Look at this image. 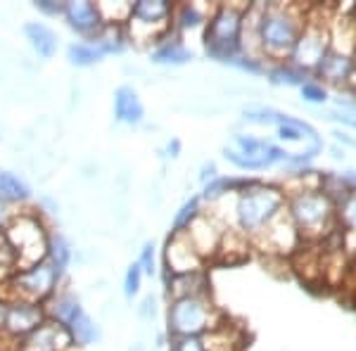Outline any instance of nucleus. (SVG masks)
Segmentation results:
<instances>
[{"instance_id": "nucleus-1", "label": "nucleus", "mask_w": 356, "mask_h": 351, "mask_svg": "<svg viewBox=\"0 0 356 351\" xmlns=\"http://www.w3.org/2000/svg\"><path fill=\"white\" fill-rule=\"evenodd\" d=\"M307 13L309 10L295 3H259L257 41L259 53L268 65L290 60L307 24Z\"/></svg>"}, {"instance_id": "nucleus-2", "label": "nucleus", "mask_w": 356, "mask_h": 351, "mask_svg": "<svg viewBox=\"0 0 356 351\" xmlns=\"http://www.w3.org/2000/svg\"><path fill=\"white\" fill-rule=\"evenodd\" d=\"M233 221L228 228H235L247 240H254L285 211V193L280 186L257 181L243 193L233 195Z\"/></svg>"}, {"instance_id": "nucleus-3", "label": "nucleus", "mask_w": 356, "mask_h": 351, "mask_svg": "<svg viewBox=\"0 0 356 351\" xmlns=\"http://www.w3.org/2000/svg\"><path fill=\"white\" fill-rule=\"evenodd\" d=\"M285 211L302 243H321L337 233L335 204L318 188L285 193Z\"/></svg>"}, {"instance_id": "nucleus-4", "label": "nucleus", "mask_w": 356, "mask_h": 351, "mask_svg": "<svg viewBox=\"0 0 356 351\" xmlns=\"http://www.w3.org/2000/svg\"><path fill=\"white\" fill-rule=\"evenodd\" d=\"M250 3H216L202 33L204 55L221 65H231L243 55V26Z\"/></svg>"}, {"instance_id": "nucleus-5", "label": "nucleus", "mask_w": 356, "mask_h": 351, "mask_svg": "<svg viewBox=\"0 0 356 351\" xmlns=\"http://www.w3.org/2000/svg\"><path fill=\"white\" fill-rule=\"evenodd\" d=\"M50 226L45 223V216L41 211L33 209H17L13 221L5 228V240L15 250L19 268L33 266V263L43 261L48 254V243H50Z\"/></svg>"}, {"instance_id": "nucleus-6", "label": "nucleus", "mask_w": 356, "mask_h": 351, "mask_svg": "<svg viewBox=\"0 0 356 351\" xmlns=\"http://www.w3.org/2000/svg\"><path fill=\"white\" fill-rule=\"evenodd\" d=\"M223 325V313L209 297L169 299L166 307V332L169 337L207 335Z\"/></svg>"}, {"instance_id": "nucleus-7", "label": "nucleus", "mask_w": 356, "mask_h": 351, "mask_svg": "<svg viewBox=\"0 0 356 351\" xmlns=\"http://www.w3.org/2000/svg\"><path fill=\"white\" fill-rule=\"evenodd\" d=\"M171 0H136L131 3L129 22L124 24L126 41L136 45H154L171 33Z\"/></svg>"}, {"instance_id": "nucleus-8", "label": "nucleus", "mask_w": 356, "mask_h": 351, "mask_svg": "<svg viewBox=\"0 0 356 351\" xmlns=\"http://www.w3.org/2000/svg\"><path fill=\"white\" fill-rule=\"evenodd\" d=\"M288 157V149L252 133H235L231 147H223V159L240 171H266L278 164H285Z\"/></svg>"}, {"instance_id": "nucleus-9", "label": "nucleus", "mask_w": 356, "mask_h": 351, "mask_svg": "<svg viewBox=\"0 0 356 351\" xmlns=\"http://www.w3.org/2000/svg\"><path fill=\"white\" fill-rule=\"evenodd\" d=\"M62 275L57 273L50 261H38L33 266L17 268L15 275L8 280V290L5 297L8 299H24V302L33 304H48L57 292H60Z\"/></svg>"}, {"instance_id": "nucleus-10", "label": "nucleus", "mask_w": 356, "mask_h": 351, "mask_svg": "<svg viewBox=\"0 0 356 351\" xmlns=\"http://www.w3.org/2000/svg\"><path fill=\"white\" fill-rule=\"evenodd\" d=\"M330 50V17H318L316 10L307 13V24L290 55V62L304 74H314L323 55Z\"/></svg>"}, {"instance_id": "nucleus-11", "label": "nucleus", "mask_w": 356, "mask_h": 351, "mask_svg": "<svg viewBox=\"0 0 356 351\" xmlns=\"http://www.w3.org/2000/svg\"><path fill=\"white\" fill-rule=\"evenodd\" d=\"M223 230H226V223L221 218H216L211 211H202V214L195 218L193 226L186 230V235L191 240V245L197 250V254L209 263L211 259L219 256Z\"/></svg>"}, {"instance_id": "nucleus-12", "label": "nucleus", "mask_w": 356, "mask_h": 351, "mask_svg": "<svg viewBox=\"0 0 356 351\" xmlns=\"http://www.w3.org/2000/svg\"><path fill=\"white\" fill-rule=\"evenodd\" d=\"M62 19L81 41H95L102 28H105L93 0H65Z\"/></svg>"}, {"instance_id": "nucleus-13", "label": "nucleus", "mask_w": 356, "mask_h": 351, "mask_svg": "<svg viewBox=\"0 0 356 351\" xmlns=\"http://www.w3.org/2000/svg\"><path fill=\"white\" fill-rule=\"evenodd\" d=\"M48 320L45 304L24 302V299H10L8 323H5V335H10L15 342H22L24 337L31 335L38 325Z\"/></svg>"}, {"instance_id": "nucleus-14", "label": "nucleus", "mask_w": 356, "mask_h": 351, "mask_svg": "<svg viewBox=\"0 0 356 351\" xmlns=\"http://www.w3.org/2000/svg\"><path fill=\"white\" fill-rule=\"evenodd\" d=\"M174 275L193 273V270L207 268V261L197 254V250L191 245L186 233H171L164 245V266Z\"/></svg>"}, {"instance_id": "nucleus-15", "label": "nucleus", "mask_w": 356, "mask_h": 351, "mask_svg": "<svg viewBox=\"0 0 356 351\" xmlns=\"http://www.w3.org/2000/svg\"><path fill=\"white\" fill-rule=\"evenodd\" d=\"M261 252H268V254H290L297 247L302 245L300 235H297L295 226H292L288 211H283L275 221L268 226L259 238L252 240Z\"/></svg>"}, {"instance_id": "nucleus-16", "label": "nucleus", "mask_w": 356, "mask_h": 351, "mask_svg": "<svg viewBox=\"0 0 356 351\" xmlns=\"http://www.w3.org/2000/svg\"><path fill=\"white\" fill-rule=\"evenodd\" d=\"M356 72V62L354 55L340 53V50H328L323 55V60L318 62V67L314 69L312 76H316V81H321L323 85H335V88H349L352 85Z\"/></svg>"}, {"instance_id": "nucleus-17", "label": "nucleus", "mask_w": 356, "mask_h": 351, "mask_svg": "<svg viewBox=\"0 0 356 351\" xmlns=\"http://www.w3.org/2000/svg\"><path fill=\"white\" fill-rule=\"evenodd\" d=\"M162 283L169 299H186V297H209L211 283H209V270H193V273H178L174 275L171 270L162 268Z\"/></svg>"}, {"instance_id": "nucleus-18", "label": "nucleus", "mask_w": 356, "mask_h": 351, "mask_svg": "<svg viewBox=\"0 0 356 351\" xmlns=\"http://www.w3.org/2000/svg\"><path fill=\"white\" fill-rule=\"evenodd\" d=\"M72 349H74L72 337L67 335L65 327H60L48 318L31 335L22 339L17 351H72Z\"/></svg>"}, {"instance_id": "nucleus-19", "label": "nucleus", "mask_w": 356, "mask_h": 351, "mask_svg": "<svg viewBox=\"0 0 356 351\" xmlns=\"http://www.w3.org/2000/svg\"><path fill=\"white\" fill-rule=\"evenodd\" d=\"M216 5V3H214ZM214 5L204 3H176L174 15H171V31L176 36H181L186 41L188 33H204V26L209 22V15L214 10Z\"/></svg>"}, {"instance_id": "nucleus-20", "label": "nucleus", "mask_w": 356, "mask_h": 351, "mask_svg": "<svg viewBox=\"0 0 356 351\" xmlns=\"http://www.w3.org/2000/svg\"><path fill=\"white\" fill-rule=\"evenodd\" d=\"M45 311H48V318L60 327H65L67 332L86 316L81 299H79L76 295H72L69 290L57 292V295L45 304Z\"/></svg>"}, {"instance_id": "nucleus-21", "label": "nucleus", "mask_w": 356, "mask_h": 351, "mask_svg": "<svg viewBox=\"0 0 356 351\" xmlns=\"http://www.w3.org/2000/svg\"><path fill=\"white\" fill-rule=\"evenodd\" d=\"M114 122L124 126H140L145 119V105H143L140 95L134 85H119L114 90V102H112Z\"/></svg>"}, {"instance_id": "nucleus-22", "label": "nucleus", "mask_w": 356, "mask_h": 351, "mask_svg": "<svg viewBox=\"0 0 356 351\" xmlns=\"http://www.w3.org/2000/svg\"><path fill=\"white\" fill-rule=\"evenodd\" d=\"M150 60L152 65L159 67H183L195 60V53L188 48V43L181 36H176L171 31L169 36H164L162 41L154 43L150 48Z\"/></svg>"}, {"instance_id": "nucleus-23", "label": "nucleus", "mask_w": 356, "mask_h": 351, "mask_svg": "<svg viewBox=\"0 0 356 351\" xmlns=\"http://www.w3.org/2000/svg\"><path fill=\"white\" fill-rule=\"evenodd\" d=\"M22 31H24L26 43L31 45V50L41 57V60H53L57 55L60 38H57V33L48 24H43V22H26Z\"/></svg>"}, {"instance_id": "nucleus-24", "label": "nucleus", "mask_w": 356, "mask_h": 351, "mask_svg": "<svg viewBox=\"0 0 356 351\" xmlns=\"http://www.w3.org/2000/svg\"><path fill=\"white\" fill-rule=\"evenodd\" d=\"M0 199L13 209L15 206H26L31 202V188L22 176L0 169Z\"/></svg>"}, {"instance_id": "nucleus-25", "label": "nucleus", "mask_w": 356, "mask_h": 351, "mask_svg": "<svg viewBox=\"0 0 356 351\" xmlns=\"http://www.w3.org/2000/svg\"><path fill=\"white\" fill-rule=\"evenodd\" d=\"M67 60L72 67L86 69V67H95L97 62L105 60V53L93 41H74L67 45Z\"/></svg>"}, {"instance_id": "nucleus-26", "label": "nucleus", "mask_w": 356, "mask_h": 351, "mask_svg": "<svg viewBox=\"0 0 356 351\" xmlns=\"http://www.w3.org/2000/svg\"><path fill=\"white\" fill-rule=\"evenodd\" d=\"M72 256H74V250H72V243L65 238L62 233H50V243H48V254H45V261H50L55 266L57 273L65 278L69 263H72Z\"/></svg>"}, {"instance_id": "nucleus-27", "label": "nucleus", "mask_w": 356, "mask_h": 351, "mask_svg": "<svg viewBox=\"0 0 356 351\" xmlns=\"http://www.w3.org/2000/svg\"><path fill=\"white\" fill-rule=\"evenodd\" d=\"M268 81L275 85H302L309 79V74H304L302 69H297L292 62H275V65H268L266 72Z\"/></svg>"}, {"instance_id": "nucleus-28", "label": "nucleus", "mask_w": 356, "mask_h": 351, "mask_svg": "<svg viewBox=\"0 0 356 351\" xmlns=\"http://www.w3.org/2000/svg\"><path fill=\"white\" fill-rule=\"evenodd\" d=\"M321 193L330 199L332 204H337L340 199L347 197L352 193V186H349L347 176L344 174H335V171H328V174H321V186H318Z\"/></svg>"}, {"instance_id": "nucleus-29", "label": "nucleus", "mask_w": 356, "mask_h": 351, "mask_svg": "<svg viewBox=\"0 0 356 351\" xmlns=\"http://www.w3.org/2000/svg\"><path fill=\"white\" fill-rule=\"evenodd\" d=\"M202 199H200V195H193L191 199H186V202L181 204V209L176 211L174 221H171V233H186L188 228L195 223V218L202 214Z\"/></svg>"}, {"instance_id": "nucleus-30", "label": "nucleus", "mask_w": 356, "mask_h": 351, "mask_svg": "<svg viewBox=\"0 0 356 351\" xmlns=\"http://www.w3.org/2000/svg\"><path fill=\"white\" fill-rule=\"evenodd\" d=\"M283 112L271 107H247L243 109V119L247 124H259V126H278Z\"/></svg>"}, {"instance_id": "nucleus-31", "label": "nucleus", "mask_w": 356, "mask_h": 351, "mask_svg": "<svg viewBox=\"0 0 356 351\" xmlns=\"http://www.w3.org/2000/svg\"><path fill=\"white\" fill-rule=\"evenodd\" d=\"M17 268H19V261H17L15 250L5 240V235H0V283H8Z\"/></svg>"}, {"instance_id": "nucleus-32", "label": "nucleus", "mask_w": 356, "mask_h": 351, "mask_svg": "<svg viewBox=\"0 0 356 351\" xmlns=\"http://www.w3.org/2000/svg\"><path fill=\"white\" fill-rule=\"evenodd\" d=\"M143 278H145V275H143V270L136 261L126 268V273H124V297L126 299H134V297L140 295Z\"/></svg>"}, {"instance_id": "nucleus-33", "label": "nucleus", "mask_w": 356, "mask_h": 351, "mask_svg": "<svg viewBox=\"0 0 356 351\" xmlns=\"http://www.w3.org/2000/svg\"><path fill=\"white\" fill-rule=\"evenodd\" d=\"M300 93L304 100L312 102V105H323V102L328 100V88L321 81H316V79H307V81L300 85Z\"/></svg>"}, {"instance_id": "nucleus-34", "label": "nucleus", "mask_w": 356, "mask_h": 351, "mask_svg": "<svg viewBox=\"0 0 356 351\" xmlns=\"http://www.w3.org/2000/svg\"><path fill=\"white\" fill-rule=\"evenodd\" d=\"M136 263L140 266L143 275H152L157 273V247H154V243H145L140 250V254H138Z\"/></svg>"}, {"instance_id": "nucleus-35", "label": "nucleus", "mask_w": 356, "mask_h": 351, "mask_svg": "<svg viewBox=\"0 0 356 351\" xmlns=\"http://www.w3.org/2000/svg\"><path fill=\"white\" fill-rule=\"evenodd\" d=\"M33 8L45 17H62V13H65V0H33Z\"/></svg>"}, {"instance_id": "nucleus-36", "label": "nucleus", "mask_w": 356, "mask_h": 351, "mask_svg": "<svg viewBox=\"0 0 356 351\" xmlns=\"http://www.w3.org/2000/svg\"><path fill=\"white\" fill-rule=\"evenodd\" d=\"M138 313H140L143 318H152V316L157 313V297L147 295L145 299H143V304H140V309H138Z\"/></svg>"}, {"instance_id": "nucleus-37", "label": "nucleus", "mask_w": 356, "mask_h": 351, "mask_svg": "<svg viewBox=\"0 0 356 351\" xmlns=\"http://www.w3.org/2000/svg\"><path fill=\"white\" fill-rule=\"evenodd\" d=\"M13 216H15V209L0 199V235L5 233V228H8V223L13 221Z\"/></svg>"}, {"instance_id": "nucleus-38", "label": "nucleus", "mask_w": 356, "mask_h": 351, "mask_svg": "<svg viewBox=\"0 0 356 351\" xmlns=\"http://www.w3.org/2000/svg\"><path fill=\"white\" fill-rule=\"evenodd\" d=\"M219 176V171H216V164L214 162H204L202 164V169H200V183H209L211 178H216Z\"/></svg>"}, {"instance_id": "nucleus-39", "label": "nucleus", "mask_w": 356, "mask_h": 351, "mask_svg": "<svg viewBox=\"0 0 356 351\" xmlns=\"http://www.w3.org/2000/svg\"><path fill=\"white\" fill-rule=\"evenodd\" d=\"M8 311H10V299L0 295V332H5V323H8Z\"/></svg>"}, {"instance_id": "nucleus-40", "label": "nucleus", "mask_w": 356, "mask_h": 351, "mask_svg": "<svg viewBox=\"0 0 356 351\" xmlns=\"http://www.w3.org/2000/svg\"><path fill=\"white\" fill-rule=\"evenodd\" d=\"M332 119H335V122H340V124H344V126H349V129H356V112L332 114Z\"/></svg>"}, {"instance_id": "nucleus-41", "label": "nucleus", "mask_w": 356, "mask_h": 351, "mask_svg": "<svg viewBox=\"0 0 356 351\" xmlns=\"http://www.w3.org/2000/svg\"><path fill=\"white\" fill-rule=\"evenodd\" d=\"M164 154H166V157H171V159H176L178 154H181V140H178V138H171V140L166 142V147H164Z\"/></svg>"}, {"instance_id": "nucleus-42", "label": "nucleus", "mask_w": 356, "mask_h": 351, "mask_svg": "<svg viewBox=\"0 0 356 351\" xmlns=\"http://www.w3.org/2000/svg\"><path fill=\"white\" fill-rule=\"evenodd\" d=\"M19 349V342H15L10 335H5V332H0V351H17Z\"/></svg>"}, {"instance_id": "nucleus-43", "label": "nucleus", "mask_w": 356, "mask_h": 351, "mask_svg": "<svg viewBox=\"0 0 356 351\" xmlns=\"http://www.w3.org/2000/svg\"><path fill=\"white\" fill-rule=\"evenodd\" d=\"M335 136H337V140H340V142H347V145H356V140H349L347 133H335Z\"/></svg>"}, {"instance_id": "nucleus-44", "label": "nucleus", "mask_w": 356, "mask_h": 351, "mask_svg": "<svg viewBox=\"0 0 356 351\" xmlns=\"http://www.w3.org/2000/svg\"><path fill=\"white\" fill-rule=\"evenodd\" d=\"M354 62H356V55H354ZM349 90H354V93H356V72H354V79H352V85H349Z\"/></svg>"}]
</instances>
